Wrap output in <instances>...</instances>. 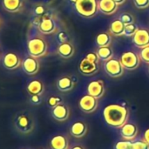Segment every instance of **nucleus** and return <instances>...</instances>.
I'll return each instance as SVG.
<instances>
[{
    "label": "nucleus",
    "instance_id": "nucleus-38",
    "mask_svg": "<svg viewBox=\"0 0 149 149\" xmlns=\"http://www.w3.org/2000/svg\"><path fill=\"white\" fill-rule=\"evenodd\" d=\"M114 1H115L119 5H120V4H123L127 0H114Z\"/></svg>",
    "mask_w": 149,
    "mask_h": 149
},
{
    "label": "nucleus",
    "instance_id": "nucleus-3",
    "mask_svg": "<svg viewBox=\"0 0 149 149\" xmlns=\"http://www.w3.org/2000/svg\"><path fill=\"white\" fill-rule=\"evenodd\" d=\"M75 9L81 17L91 18L97 14L99 3L97 0H77Z\"/></svg>",
    "mask_w": 149,
    "mask_h": 149
},
{
    "label": "nucleus",
    "instance_id": "nucleus-4",
    "mask_svg": "<svg viewBox=\"0 0 149 149\" xmlns=\"http://www.w3.org/2000/svg\"><path fill=\"white\" fill-rule=\"evenodd\" d=\"M27 48L30 56L38 58L45 55L47 52V44L44 38L40 37H35L28 41Z\"/></svg>",
    "mask_w": 149,
    "mask_h": 149
},
{
    "label": "nucleus",
    "instance_id": "nucleus-30",
    "mask_svg": "<svg viewBox=\"0 0 149 149\" xmlns=\"http://www.w3.org/2000/svg\"><path fill=\"white\" fill-rule=\"evenodd\" d=\"M132 149H149V144L145 140L136 141L133 142Z\"/></svg>",
    "mask_w": 149,
    "mask_h": 149
},
{
    "label": "nucleus",
    "instance_id": "nucleus-28",
    "mask_svg": "<svg viewBox=\"0 0 149 149\" xmlns=\"http://www.w3.org/2000/svg\"><path fill=\"white\" fill-rule=\"evenodd\" d=\"M125 24H134V17L129 13V12H123L120 14V17H119Z\"/></svg>",
    "mask_w": 149,
    "mask_h": 149
},
{
    "label": "nucleus",
    "instance_id": "nucleus-21",
    "mask_svg": "<svg viewBox=\"0 0 149 149\" xmlns=\"http://www.w3.org/2000/svg\"><path fill=\"white\" fill-rule=\"evenodd\" d=\"M26 90L30 95H42L45 91V86L42 81L33 79L27 85Z\"/></svg>",
    "mask_w": 149,
    "mask_h": 149
},
{
    "label": "nucleus",
    "instance_id": "nucleus-18",
    "mask_svg": "<svg viewBox=\"0 0 149 149\" xmlns=\"http://www.w3.org/2000/svg\"><path fill=\"white\" fill-rule=\"evenodd\" d=\"M50 148L51 149H68L69 141L67 137L65 135H55L50 141Z\"/></svg>",
    "mask_w": 149,
    "mask_h": 149
},
{
    "label": "nucleus",
    "instance_id": "nucleus-39",
    "mask_svg": "<svg viewBox=\"0 0 149 149\" xmlns=\"http://www.w3.org/2000/svg\"><path fill=\"white\" fill-rule=\"evenodd\" d=\"M71 149H85L82 146H79V145H77V146H74L72 147Z\"/></svg>",
    "mask_w": 149,
    "mask_h": 149
},
{
    "label": "nucleus",
    "instance_id": "nucleus-9",
    "mask_svg": "<svg viewBox=\"0 0 149 149\" xmlns=\"http://www.w3.org/2000/svg\"><path fill=\"white\" fill-rule=\"evenodd\" d=\"M133 43L135 46L142 49L149 45V30L145 28H139L133 36Z\"/></svg>",
    "mask_w": 149,
    "mask_h": 149
},
{
    "label": "nucleus",
    "instance_id": "nucleus-24",
    "mask_svg": "<svg viewBox=\"0 0 149 149\" xmlns=\"http://www.w3.org/2000/svg\"><path fill=\"white\" fill-rule=\"evenodd\" d=\"M97 54L100 60H103L106 62L113 58V52L109 45L108 46H101V47H99V49L97 51Z\"/></svg>",
    "mask_w": 149,
    "mask_h": 149
},
{
    "label": "nucleus",
    "instance_id": "nucleus-13",
    "mask_svg": "<svg viewBox=\"0 0 149 149\" xmlns=\"http://www.w3.org/2000/svg\"><path fill=\"white\" fill-rule=\"evenodd\" d=\"M22 62L19 57L13 52H8L3 58V65L7 70H15L21 65Z\"/></svg>",
    "mask_w": 149,
    "mask_h": 149
},
{
    "label": "nucleus",
    "instance_id": "nucleus-19",
    "mask_svg": "<svg viewBox=\"0 0 149 149\" xmlns=\"http://www.w3.org/2000/svg\"><path fill=\"white\" fill-rule=\"evenodd\" d=\"M74 81L72 79V78L69 77V76H64L61 77L60 79H58L57 81V87L60 92L63 93H66V92H70L73 89L74 87Z\"/></svg>",
    "mask_w": 149,
    "mask_h": 149
},
{
    "label": "nucleus",
    "instance_id": "nucleus-7",
    "mask_svg": "<svg viewBox=\"0 0 149 149\" xmlns=\"http://www.w3.org/2000/svg\"><path fill=\"white\" fill-rule=\"evenodd\" d=\"M79 107L84 113H93L98 107V99L93 97L92 95L86 94L79 100Z\"/></svg>",
    "mask_w": 149,
    "mask_h": 149
},
{
    "label": "nucleus",
    "instance_id": "nucleus-29",
    "mask_svg": "<svg viewBox=\"0 0 149 149\" xmlns=\"http://www.w3.org/2000/svg\"><path fill=\"white\" fill-rule=\"evenodd\" d=\"M61 103H63V100L59 96H51L47 100V105L51 108H53V107H57L58 105H59Z\"/></svg>",
    "mask_w": 149,
    "mask_h": 149
},
{
    "label": "nucleus",
    "instance_id": "nucleus-8",
    "mask_svg": "<svg viewBox=\"0 0 149 149\" xmlns=\"http://www.w3.org/2000/svg\"><path fill=\"white\" fill-rule=\"evenodd\" d=\"M87 94L92 95L93 97L96 99H100L104 96L106 89H105V84L102 80L97 79L91 81L87 86Z\"/></svg>",
    "mask_w": 149,
    "mask_h": 149
},
{
    "label": "nucleus",
    "instance_id": "nucleus-17",
    "mask_svg": "<svg viewBox=\"0 0 149 149\" xmlns=\"http://www.w3.org/2000/svg\"><path fill=\"white\" fill-rule=\"evenodd\" d=\"M118 6L119 4L114 0H100L99 2V10L105 15L113 14Z\"/></svg>",
    "mask_w": 149,
    "mask_h": 149
},
{
    "label": "nucleus",
    "instance_id": "nucleus-20",
    "mask_svg": "<svg viewBox=\"0 0 149 149\" xmlns=\"http://www.w3.org/2000/svg\"><path fill=\"white\" fill-rule=\"evenodd\" d=\"M58 54L63 58H70L73 56L75 49L74 46L72 45V43L70 42H65V43H62L58 45V49H57Z\"/></svg>",
    "mask_w": 149,
    "mask_h": 149
},
{
    "label": "nucleus",
    "instance_id": "nucleus-16",
    "mask_svg": "<svg viewBox=\"0 0 149 149\" xmlns=\"http://www.w3.org/2000/svg\"><path fill=\"white\" fill-rule=\"evenodd\" d=\"M87 133V125L83 121H76L70 127V134L74 138H83Z\"/></svg>",
    "mask_w": 149,
    "mask_h": 149
},
{
    "label": "nucleus",
    "instance_id": "nucleus-23",
    "mask_svg": "<svg viewBox=\"0 0 149 149\" xmlns=\"http://www.w3.org/2000/svg\"><path fill=\"white\" fill-rule=\"evenodd\" d=\"M125 26H126V24L120 18L115 19L110 24V28H109L110 33L112 35L117 36V37L122 36V35H124Z\"/></svg>",
    "mask_w": 149,
    "mask_h": 149
},
{
    "label": "nucleus",
    "instance_id": "nucleus-35",
    "mask_svg": "<svg viewBox=\"0 0 149 149\" xmlns=\"http://www.w3.org/2000/svg\"><path fill=\"white\" fill-rule=\"evenodd\" d=\"M42 102L41 95H31L30 97V103L32 105H39Z\"/></svg>",
    "mask_w": 149,
    "mask_h": 149
},
{
    "label": "nucleus",
    "instance_id": "nucleus-12",
    "mask_svg": "<svg viewBox=\"0 0 149 149\" xmlns=\"http://www.w3.org/2000/svg\"><path fill=\"white\" fill-rule=\"evenodd\" d=\"M52 116L58 121H65L70 116V109L67 105L61 103L52 109Z\"/></svg>",
    "mask_w": 149,
    "mask_h": 149
},
{
    "label": "nucleus",
    "instance_id": "nucleus-14",
    "mask_svg": "<svg viewBox=\"0 0 149 149\" xmlns=\"http://www.w3.org/2000/svg\"><path fill=\"white\" fill-rule=\"evenodd\" d=\"M79 70L85 76H92L99 71V66L98 64L91 62L86 58H84L79 63Z\"/></svg>",
    "mask_w": 149,
    "mask_h": 149
},
{
    "label": "nucleus",
    "instance_id": "nucleus-41",
    "mask_svg": "<svg viewBox=\"0 0 149 149\" xmlns=\"http://www.w3.org/2000/svg\"><path fill=\"white\" fill-rule=\"evenodd\" d=\"M148 72H149V66H148Z\"/></svg>",
    "mask_w": 149,
    "mask_h": 149
},
{
    "label": "nucleus",
    "instance_id": "nucleus-34",
    "mask_svg": "<svg viewBox=\"0 0 149 149\" xmlns=\"http://www.w3.org/2000/svg\"><path fill=\"white\" fill-rule=\"evenodd\" d=\"M58 41L60 42V44L65 43V42H68V40H69V36H68V34H67L65 31H61L58 32Z\"/></svg>",
    "mask_w": 149,
    "mask_h": 149
},
{
    "label": "nucleus",
    "instance_id": "nucleus-2",
    "mask_svg": "<svg viewBox=\"0 0 149 149\" xmlns=\"http://www.w3.org/2000/svg\"><path fill=\"white\" fill-rule=\"evenodd\" d=\"M14 125L16 129L24 134H28L34 130L35 120L31 113L29 112H19L14 120Z\"/></svg>",
    "mask_w": 149,
    "mask_h": 149
},
{
    "label": "nucleus",
    "instance_id": "nucleus-6",
    "mask_svg": "<svg viewBox=\"0 0 149 149\" xmlns=\"http://www.w3.org/2000/svg\"><path fill=\"white\" fill-rule=\"evenodd\" d=\"M105 72L112 78H120L123 75L125 68L122 65L120 60L112 58L111 59L106 61L104 65Z\"/></svg>",
    "mask_w": 149,
    "mask_h": 149
},
{
    "label": "nucleus",
    "instance_id": "nucleus-32",
    "mask_svg": "<svg viewBox=\"0 0 149 149\" xmlns=\"http://www.w3.org/2000/svg\"><path fill=\"white\" fill-rule=\"evenodd\" d=\"M134 3L138 9H146L149 6V0H134Z\"/></svg>",
    "mask_w": 149,
    "mask_h": 149
},
{
    "label": "nucleus",
    "instance_id": "nucleus-1",
    "mask_svg": "<svg viewBox=\"0 0 149 149\" xmlns=\"http://www.w3.org/2000/svg\"><path fill=\"white\" fill-rule=\"evenodd\" d=\"M103 117L108 126L113 128H120L127 122L129 112L127 107L121 105L111 104L104 108Z\"/></svg>",
    "mask_w": 149,
    "mask_h": 149
},
{
    "label": "nucleus",
    "instance_id": "nucleus-33",
    "mask_svg": "<svg viewBox=\"0 0 149 149\" xmlns=\"http://www.w3.org/2000/svg\"><path fill=\"white\" fill-rule=\"evenodd\" d=\"M86 59H88L89 61H91V62H93V63H96V64H98V62H99V56H98V54H97V52H89V53H87L86 55V57H85Z\"/></svg>",
    "mask_w": 149,
    "mask_h": 149
},
{
    "label": "nucleus",
    "instance_id": "nucleus-37",
    "mask_svg": "<svg viewBox=\"0 0 149 149\" xmlns=\"http://www.w3.org/2000/svg\"><path fill=\"white\" fill-rule=\"evenodd\" d=\"M144 140L149 144V128H148L144 133Z\"/></svg>",
    "mask_w": 149,
    "mask_h": 149
},
{
    "label": "nucleus",
    "instance_id": "nucleus-10",
    "mask_svg": "<svg viewBox=\"0 0 149 149\" xmlns=\"http://www.w3.org/2000/svg\"><path fill=\"white\" fill-rule=\"evenodd\" d=\"M21 65H22L23 71L28 75H34L39 70L38 60L37 58H34L32 56H29V57L25 58L22 61Z\"/></svg>",
    "mask_w": 149,
    "mask_h": 149
},
{
    "label": "nucleus",
    "instance_id": "nucleus-40",
    "mask_svg": "<svg viewBox=\"0 0 149 149\" xmlns=\"http://www.w3.org/2000/svg\"><path fill=\"white\" fill-rule=\"evenodd\" d=\"M69 1H70L71 3H73L74 4H75V3H76V2H77V0H69Z\"/></svg>",
    "mask_w": 149,
    "mask_h": 149
},
{
    "label": "nucleus",
    "instance_id": "nucleus-26",
    "mask_svg": "<svg viewBox=\"0 0 149 149\" xmlns=\"http://www.w3.org/2000/svg\"><path fill=\"white\" fill-rule=\"evenodd\" d=\"M138 26L134 23V24H126L125 26V31H124V35L127 37H133L135 32L138 30Z\"/></svg>",
    "mask_w": 149,
    "mask_h": 149
},
{
    "label": "nucleus",
    "instance_id": "nucleus-22",
    "mask_svg": "<svg viewBox=\"0 0 149 149\" xmlns=\"http://www.w3.org/2000/svg\"><path fill=\"white\" fill-rule=\"evenodd\" d=\"M2 4L4 10L9 12H18L23 7V0H3Z\"/></svg>",
    "mask_w": 149,
    "mask_h": 149
},
{
    "label": "nucleus",
    "instance_id": "nucleus-11",
    "mask_svg": "<svg viewBox=\"0 0 149 149\" xmlns=\"http://www.w3.org/2000/svg\"><path fill=\"white\" fill-rule=\"evenodd\" d=\"M138 127L134 123H128L127 122L125 125H123L120 128V136L127 141H133L134 140L138 135Z\"/></svg>",
    "mask_w": 149,
    "mask_h": 149
},
{
    "label": "nucleus",
    "instance_id": "nucleus-27",
    "mask_svg": "<svg viewBox=\"0 0 149 149\" xmlns=\"http://www.w3.org/2000/svg\"><path fill=\"white\" fill-rule=\"evenodd\" d=\"M133 142L131 141H119L114 144L113 149H132Z\"/></svg>",
    "mask_w": 149,
    "mask_h": 149
},
{
    "label": "nucleus",
    "instance_id": "nucleus-5",
    "mask_svg": "<svg viewBox=\"0 0 149 149\" xmlns=\"http://www.w3.org/2000/svg\"><path fill=\"white\" fill-rule=\"evenodd\" d=\"M120 62L125 69L128 71H134L137 69L141 64V58L136 52L128 51L120 56Z\"/></svg>",
    "mask_w": 149,
    "mask_h": 149
},
{
    "label": "nucleus",
    "instance_id": "nucleus-25",
    "mask_svg": "<svg viewBox=\"0 0 149 149\" xmlns=\"http://www.w3.org/2000/svg\"><path fill=\"white\" fill-rule=\"evenodd\" d=\"M112 37L107 32H101L96 37V44L99 47L108 46L111 44Z\"/></svg>",
    "mask_w": 149,
    "mask_h": 149
},
{
    "label": "nucleus",
    "instance_id": "nucleus-36",
    "mask_svg": "<svg viewBox=\"0 0 149 149\" xmlns=\"http://www.w3.org/2000/svg\"><path fill=\"white\" fill-rule=\"evenodd\" d=\"M34 12L37 16H43L45 12V9L44 6L42 5H38L35 9H34Z\"/></svg>",
    "mask_w": 149,
    "mask_h": 149
},
{
    "label": "nucleus",
    "instance_id": "nucleus-15",
    "mask_svg": "<svg viewBox=\"0 0 149 149\" xmlns=\"http://www.w3.org/2000/svg\"><path fill=\"white\" fill-rule=\"evenodd\" d=\"M56 28H57V25H56L55 21L52 17H44L38 24L39 31L45 35L53 33L55 31Z\"/></svg>",
    "mask_w": 149,
    "mask_h": 149
},
{
    "label": "nucleus",
    "instance_id": "nucleus-31",
    "mask_svg": "<svg viewBox=\"0 0 149 149\" xmlns=\"http://www.w3.org/2000/svg\"><path fill=\"white\" fill-rule=\"evenodd\" d=\"M140 58L141 59L147 63V64H149V45L148 46H146L144 48H142L140 52Z\"/></svg>",
    "mask_w": 149,
    "mask_h": 149
}]
</instances>
